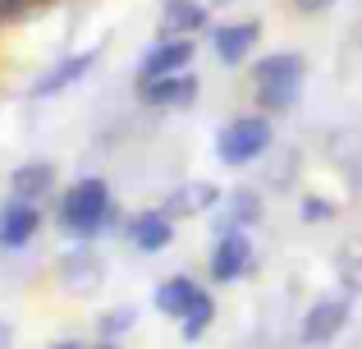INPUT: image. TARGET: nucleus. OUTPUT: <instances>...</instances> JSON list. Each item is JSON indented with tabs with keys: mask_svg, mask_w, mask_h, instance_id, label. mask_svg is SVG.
Returning a JSON list of instances; mask_svg holds the SVG:
<instances>
[{
	"mask_svg": "<svg viewBox=\"0 0 362 349\" xmlns=\"http://www.w3.org/2000/svg\"><path fill=\"white\" fill-rule=\"evenodd\" d=\"M37 225H42V212H37L28 198H18V202H9L5 212H0V244H5V248H23L37 234Z\"/></svg>",
	"mask_w": 362,
	"mask_h": 349,
	"instance_id": "1a4fd4ad",
	"label": "nucleus"
},
{
	"mask_svg": "<svg viewBox=\"0 0 362 349\" xmlns=\"http://www.w3.org/2000/svg\"><path fill=\"white\" fill-rule=\"evenodd\" d=\"M330 212H335V207H330L326 198H303V216H308V221H330Z\"/></svg>",
	"mask_w": 362,
	"mask_h": 349,
	"instance_id": "5701e85b",
	"label": "nucleus"
},
{
	"mask_svg": "<svg viewBox=\"0 0 362 349\" xmlns=\"http://www.w3.org/2000/svg\"><path fill=\"white\" fill-rule=\"evenodd\" d=\"M344 322H349L344 299H321V304L308 308V317H303V326H298V341L303 345H326L344 331Z\"/></svg>",
	"mask_w": 362,
	"mask_h": 349,
	"instance_id": "39448f33",
	"label": "nucleus"
},
{
	"mask_svg": "<svg viewBox=\"0 0 362 349\" xmlns=\"http://www.w3.org/2000/svg\"><path fill=\"white\" fill-rule=\"evenodd\" d=\"M216 184H202V179H193V184H184V188H175V193L165 198V207L160 212L170 216V221H184V216H202V212H211L216 207Z\"/></svg>",
	"mask_w": 362,
	"mask_h": 349,
	"instance_id": "9d476101",
	"label": "nucleus"
},
{
	"mask_svg": "<svg viewBox=\"0 0 362 349\" xmlns=\"http://www.w3.org/2000/svg\"><path fill=\"white\" fill-rule=\"evenodd\" d=\"M247 262H252V239L243 230H225L216 253H211V280L216 285H230V280H239L247 271Z\"/></svg>",
	"mask_w": 362,
	"mask_h": 349,
	"instance_id": "20e7f679",
	"label": "nucleus"
},
{
	"mask_svg": "<svg viewBox=\"0 0 362 349\" xmlns=\"http://www.w3.org/2000/svg\"><path fill=\"white\" fill-rule=\"evenodd\" d=\"M184 64H193V37H170L142 55V79H165V74H179Z\"/></svg>",
	"mask_w": 362,
	"mask_h": 349,
	"instance_id": "0eeeda50",
	"label": "nucleus"
},
{
	"mask_svg": "<svg viewBox=\"0 0 362 349\" xmlns=\"http://www.w3.org/2000/svg\"><path fill=\"white\" fill-rule=\"evenodd\" d=\"M142 101L151 106H188L197 97V79L193 74H165V79H142Z\"/></svg>",
	"mask_w": 362,
	"mask_h": 349,
	"instance_id": "6e6552de",
	"label": "nucleus"
},
{
	"mask_svg": "<svg viewBox=\"0 0 362 349\" xmlns=\"http://www.w3.org/2000/svg\"><path fill=\"white\" fill-rule=\"evenodd\" d=\"M97 326H101V336H106V341H110V336H124L133 326V308H110V313H101Z\"/></svg>",
	"mask_w": 362,
	"mask_h": 349,
	"instance_id": "4be33fe9",
	"label": "nucleus"
},
{
	"mask_svg": "<svg viewBox=\"0 0 362 349\" xmlns=\"http://www.w3.org/2000/svg\"><path fill=\"white\" fill-rule=\"evenodd\" d=\"M51 0H0V18L5 23H18V18H28V14H37V9H46Z\"/></svg>",
	"mask_w": 362,
	"mask_h": 349,
	"instance_id": "412c9836",
	"label": "nucleus"
},
{
	"mask_svg": "<svg viewBox=\"0 0 362 349\" xmlns=\"http://www.w3.org/2000/svg\"><path fill=\"white\" fill-rule=\"evenodd\" d=\"M252 46H257V23H230L216 33V51H221L225 64H243Z\"/></svg>",
	"mask_w": 362,
	"mask_h": 349,
	"instance_id": "4468645a",
	"label": "nucleus"
},
{
	"mask_svg": "<svg viewBox=\"0 0 362 349\" xmlns=\"http://www.w3.org/2000/svg\"><path fill=\"white\" fill-rule=\"evenodd\" d=\"M293 5L303 9V14H321L326 5H335V0H293Z\"/></svg>",
	"mask_w": 362,
	"mask_h": 349,
	"instance_id": "b1692460",
	"label": "nucleus"
},
{
	"mask_svg": "<svg viewBox=\"0 0 362 349\" xmlns=\"http://www.w3.org/2000/svg\"><path fill=\"white\" fill-rule=\"evenodd\" d=\"M211 317H216V299L206 294V290H197L193 304L184 308V326H179V336H184V341H197V336L211 326Z\"/></svg>",
	"mask_w": 362,
	"mask_h": 349,
	"instance_id": "a211bd4d",
	"label": "nucleus"
},
{
	"mask_svg": "<svg viewBox=\"0 0 362 349\" xmlns=\"http://www.w3.org/2000/svg\"><path fill=\"white\" fill-rule=\"evenodd\" d=\"M106 216H110V188L101 179H78L60 202V225L69 234H78V239L97 234L106 225Z\"/></svg>",
	"mask_w": 362,
	"mask_h": 349,
	"instance_id": "f257e3e1",
	"label": "nucleus"
},
{
	"mask_svg": "<svg viewBox=\"0 0 362 349\" xmlns=\"http://www.w3.org/2000/svg\"><path fill=\"white\" fill-rule=\"evenodd\" d=\"M55 280H60L69 294L88 299L106 285V267H101V258H92V253H69V258H60V267H55Z\"/></svg>",
	"mask_w": 362,
	"mask_h": 349,
	"instance_id": "423d86ee",
	"label": "nucleus"
},
{
	"mask_svg": "<svg viewBox=\"0 0 362 349\" xmlns=\"http://www.w3.org/2000/svg\"><path fill=\"white\" fill-rule=\"evenodd\" d=\"M252 83H257V101H262L266 110H289L293 97H298V88H303V60L289 55V51L266 55L252 69Z\"/></svg>",
	"mask_w": 362,
	"mask_h": 349,
	"instance_id": "f03ea898",
	"label": "nucleus"
},
{
	"mask_svg": "<svg viewBox=\"0 0 362 349\" xmlns=\"http://www.w3.org/2000/svg\"><path fill=\"white\" fill-rule=\"evenodd\" d=\"M335 271H339V285L349 294H362V239H349L335 258Z\"/></svg>",
	"mask_w": 362,
	"mask_h": 349,
	"instance_id": "6ab92c4d",
	"label": "nucleus"
},
{
	"mask_svg": "<svg viewBox=\"0 0 362 349\" xmlns=\"http://www.w3.org/2000/svg\"><path fill=\"white\" fill-rule=\"evenodd\" d=\"M129 239H133V248H142V253H160L175 239V225H170L165 212H142L138 221L129 225Z\"/></svg>",
	"mask_w": 362,
	"mask_h": 349,
	"instance_id": "f8f14e48",
	"label": "nucleus"
},
{
	"mask_svg": "<svg viewBox=\"0 0 362 349\" xmlns=\"http://www.w3.org/2000/svg\"><path fill=\"white\" fill-rule=\"evenodd\" d=\"M51 349H83V345H78V341H55Z\"/></svg>",
	"mask_w": 362,
	"mask_h": 349,
	"instance_id": "a878e982",
	"label": "nucleus"
},
{
	"mask_svg": "<svg viewBox=\"0 0 362 349\" xmlns=\"http://www.w3.org/2000/svg\"><path fill=\"white\" fill-rule=\"evenodd\" d=\"M266 147H271V125H266L262 115H243L221 134L216 152H221L225 166H247V161H257Z\"/></svg>",
	"mask_w": 362,
	"mask_h": 349,
	"instance_id": "7ed1b4c3",
	"label": "nucleus"
},
{
	"mask_svg": "<svg viewBox=\"0 0 362 349\" xmlns=\"http://www.w3.org/2000/svg\"><path fill=\"white\" fill-rule=\"evenodd\" d=\"M221 5H225V0H221Z\"/></svg>",
	"mask_w": 362,
	"mask_h": 349,
	"instance_id": "cd10ccee",
	"label": "nucleus"
},
{
	"mask_svg": "<svg viewBox=\"0 0 362 349\" xmlns=\"http://www.w3.org/2000/svg\"><path fill=\"white\" fill-rule=\"evenodd\" d=\"M252 221H262V198H257L252 188H234V193L225 198V225H221V234L225 230H239V225H252Z\"/></svg>",
	"mask_w": 362,
	"mask_h": 349,
	"instance_id": "dca6fc26",
	"label": "nucleus"
},
{
	"mask_svg": "<svg viewBox=\"0 0 362 349\" xmlns=\"http://www.w3.org/2000/svg\"><path fill=\"white\" fill-rule=\"evenodd\" d=\"M97 64V51H83V55H69V60H60L51 74H42V79L33 83V97H55V92H64L69 83H78L83 74Z\"/></svg>",
	"mask_w": 362,
	"mask_h": 349,
	"instance_id": "9b49d317",
	"label": "nucleus"
},
{
	"mask_svg": "<svg viewBox=\"0 0 362 349\" xmlns=\"http://www.w3.org/2000/svg\"><path fill=\"white\" fill-rule=\"evenodd\" d=\"M170 37H193L197 28H206V5L197 0H165V14H160Z\"/></svg>",
	"mask_w": 362,
	"mask_h": 349,
	"instance_id": "ddd939ff",
	"label": "nucleus"
},
{
	"mask_svg": "<svg viewBox=\"0 0 362 349\" xmlns=\"http://www.w3.org/2000/svg\"><path fill=\"white\" fill-rule=\"evenodd\" d=\"M0 349H14V326L0 322Z\"/></svg>",
	"mask_w": 362,
	"mask_h": 349,
	"instance_id": "393cba45",
	"label": "nucleus"
},
{
	"mask_svg": "<svg viewBox=\"0 0 362 349\" xmlns=\"http://www.w3.org/2000/svg\"><path fill=\"white\" fill-rule=\"evenodd\" d=\"M193 294H197V285H193L188 276H170L165 285L156 290V308H160L165 317H184V308L193 304Z\"/></svg>",
	"mask_w": 362,
	"mask_h": 349,
	"instance_id": "f3484780",
	"label": "nucleus"
},
{
	"mask_svg": "<svg viewBox=\"0 0 362 349\" xmlns=\"http://www.w3.org/2000/svg\"><path fill=\"white\" fill-rule=\"evenodd\" d=\"M14 198H28V202H37V198L46 193V188L55 184V166L51 161H28V166H18L14 171Z\"/></svg>",
	"mask_w": 362,
	"mask_h": 349,
	"instance_id": "2eb2a0df",
	"label": "nucleus"
},
{
	"mask_svg": "<svg viewBox=\"0 0 362 349\" xmlns=\"http://www.w3.org/2000/svg\"><path fill=\"white\" fill-rule=\"evenodd\" d=\"M97 349H119V345H97Z\"/></svg>",
	"mask_w": 362,
	"mask_h": 349,
	"instance_id": "bb28decb",
	"label": "nucleus"
},
{
	"mask_svg": "<svg viewBox=\"0 0 362 349\" xmlns=\"http://www.w3.org/2000/svg\"><path fill=\"white\" fill-rule=\"evenodd\" d=\"M335 156H339V166H344L354 179H362V134H344L335 143Z\"/></svg>",
	"mask_w": 362,
	"mask_h": 349,
	"instance_id": "aec40b11",
	"label": "nucleus"
}]
</instances>
